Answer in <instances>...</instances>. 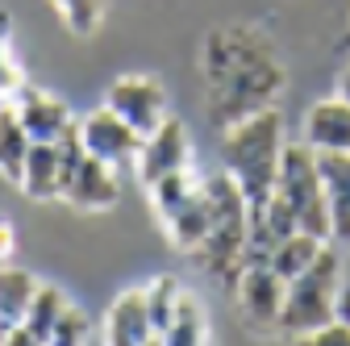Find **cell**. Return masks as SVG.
<instances>
[{"label": "cell", "mask_w": 350, "mask_h": 346, "mask_svg": "<svg viewBox=\"0 0 350 346\" xmlns=\"http://www.w3.org/2000/svg\"><path fill=\"white\" fill-rule=\"evenodd\" d=\"M300 142H309L317 155H350V101L334 92L309 105L300 125Z\"/></svg>", "instance_id": "cell-13"}, {"label": "cell", "mask_w": 350, "mask_h": 346, "mask_svg": "<svg viewBox=\"0 0 350 346\" xmlns=\"http://www.w3.org/2000/svg\"><path fill=\"white\" fill-rule=\"evenodd\" d=\"M338 317L350 321V246H342V292H338Z\"/></svg>", "instance_id": "cell-26"}, {"label": "cell", "mask_w": 350, "mask_h": 346, "mask_svg": "<svg viewBox=\"0 0 350 346\" xmlns=\"http://www.w3.org/2000/svg\"><path fill=\"white\" fill-rule=\"evenodd\" d=\"M200 79H204L208 117L226 129L250 113L275 109L288 83V71L267 29L250 21H230V25H213L204 34Z\"/></svg>", "instance_id": "cell-1"}, {"label": "cell", "mask_w": 350, "mask_h": 346, "mask_svg": "<svg viewBox=\"0 0 350 346\" xmlns=\"http://www.w3.org/2000/svg\"><path fill=\"white\" fill-rule=\"evenodd\" d=\"M334 92H338V96H346V101H350V63H346V67H342V71H338V88H334Z\"/></svg>", "instance_id": "cell-28"}, {"label": "cell", "mask_w": 350, "mask_h": 346, "mask_svg": "<svg viewBox=\"0 0 350 346\" xmlns=\"http://www.w3.org/2000/svg\"><path fill=\"white\" fill-rule=\"evenodd\" d=\"M117 200H121L117 167L88 155L79 142V125H75L63 138V204H71L79 213H105Z\"/></svg>", "instance_id": "cell-6"}, {"label": "cell", "mask_w": 350, "mask_h": 346, "mask_svg": "<svg viewBox=\"0 0 350 346\" xmlns=\"http://www.w3.org/2000/svg\"><path fill=\"white\" fill-rule=\"evenodd\" d=\"M79 142H83V150L88 155H96V159H105L109 167H117V171H134V163H138V150H142V134L129 121H121L113 109H92L88 117H79Z\"/></svg>", "instance_id": "cell-9"}, {"label": "cell", "mask_w": 350, "mask_h": 346, "mask_svg": "<svg viewBox=\"0 0 350 346\" xmlns=\"http://www.w3.org/2000/svg\"><path fill=\"white\" fill-rule=\"evenodd\" d=\"M238 292V313L254 334H280V317H284V300H288V280L271 267V263H246L234 280Z\"/></svg>", "instance_id": "cell-7"}, {"label": "cell", "mask_w": 350, "mask_h": 346, "mask_svg": "<svg viewBox=\"0 0 350 346\" xmlns=\"http://www.w3.org/2000/svg\"><path fill=\"white\" fill-rule=\"evenodd\" d=\"M67 309H71V296L63 288H55V284H42L38 296H33V305H29L25 325L9 330L0 342H9V346H25V342L29 346H46V342H55V330H59Z\"/></svg>", "instance_id": "cell-14"}, {"label": "cell", "mask_w": 350, "mask_h": 346, "mask_svg": "<svg viewBox=\"0 0 350 346\" xmlns=\"http://www.w3.org/2000/svg\"><path fill=\"white\" fill-rule=\"evenodd\" d=\"M180 296H184V284L175 280V276H159L146 284V305H150V321H154V338L163 342L171 317H175V305H180Z\"/></svg>", "instance_id": "cell-21"}, {"label": "cell", "mask_w": 350, "mask_h": 346, "mask_svg": "<svg viewBox=\"0 0 350 346\" xmlns=\"http://www.w3.org/2000/svg\"><path fill=\"white\" fill-rule=\"evenodd\" d=\"M338 292H342V254L334 250V242H325V250L313 258V263L296 280H288L280 334L292 338V342H304L321 325H329L338 317Z\"/></svg>", "instance_id": "cell-4"}, {"label": "cell", "mask_w": 350, "mask_h": 346, "mask_svg": "<svg viewBox=\"0 0 350 346\" xmlns=\"http://www.w3.org/2000/svg\"><path fill=\"white\" fill-rule=\"evenodd\" d=\"M105 109H113L121 121H129L142 138L154 134L171 117L167 113V88L150 75H117L105 88Z\"/></svg>", "instance_id": "cell-8"}, {"label": "cell", "mask_w": 350, "mask_h": 346, "mask_svg": "<svg viewBox=\"0 0 350 346\" xmlns=\"http://www.w3.org/2000/svg\"><path fill=\"white\" fill-rule=\"evenodd\" d=\"M29 150H33V138L25 134V125L17 117L13 101H5V105H0V180L21 184Z\"/></svg>", "instance_id": "cell-18"}, {"label": "cell", "mask_w": 350, "mask_h": 346, "mask_svg": "<svg viewBox=\"0 0 350 346\" xmlns=\"http://www.w3.org/2000/svg\"><path fill=\"white\" fill-rule=\"evenodd\" d=\"M79 342H100V338H96L92 317H88L79 305H71V309L63 313L59 330H55V346H79Z\"/></svg>", "instance_id": "cell-23"}, {"label": "cell", "mask_w": 350, "mask_h": 346, "mask_svg": "<svg viewBox=\"0 0 350 346\" xmlns=\"http://www.w3.org/2000/svg\"><path fill=\"white\" fill-rule=\"evenodd\" d=\"M17 188L38 204L63 200V142H33Z\"/></svg>", "instance_id": "cell-15"}, {"label": "cell", "mask_w": 350, "mask_h": 346, "mask_svg": "<svg viewBox=\"0 0 350 346\" xmlns=\"http://www.w3.org/2000/svg\"><path fill=\"white\" fill-rule=\"evenodd\" d=\"M100 342H109V346L159 342L154 338V321H150V305H146V288H129V292L113 296V305L105 313V325H100Z\"/></svg>", "instance_id": "cell-12"}, {"label": "cell", "mask_w": 350, "mask_h": 346, "mask_svg": "<svg viewBox=\"0 0 350 346\" xmlns=\"http://www.w3.org/2000/svg\"><path fill=\"white\" fill-rule=\"evenodd\" d=\"M321 180L329 200V242L350 246V155H321Z\"/></svg>", "instance_id": "cell-16"}, {"label": "cell", "mask_w": 350, "mask_h": 346, "mask_svg": "<svg viewBox=\"0 0 350 346\" xmlns=\"http://www.w3.org/2000/svg\"><path fill=\"white\" fill-rule=\"evenodd\" d=\"M204 196H208V226L200 246L192 250V263L213 276V280H238V271L246 267V254H250V200L242 196V188L234 184V176L221 171H208L204 176Z\"/></svg>", "instance_id": "cell-3"}, {"label": "cell", "mask_w": 350, "mask_h": 346, "mask_svg": "<svg viewBox=\"0 0 350 346\" xmlns=\"http://www.w3.org/2000/svg\"><path fill=\"white\" fill-rule=\"evenodd\" d=\"M163 342H167V346H200V342H208L204 305H200V300H196L188 288H184V296H180V305H175V317H171Z\"/></svg>", "instance_id": "cell-20"}, {"label": "cell", "mask_w": 350, "mask_h": 346, "mask_svg": "<svg viewBox=\"0 0 350 346\" xmlns=\"http://www.w3.org/2000/svg\"><path fill=\"white\" fill-rule=\"evenodd\" d=\"M21 88H25V75H21V67H17V59L9 51V42L0 38V105L13 101Z\"/></svg>", "instance_id": "cell-24"}, {"label": "cell", "mask_w": 350, "mask_h": 346, "mask_svg": "<svg viewBox=\"0 0 350 346\" xmlns=\"http://www.w3.org/2000/svg\"><path fill=\"white\" fill-rule=\"evenodd\" d=\"M309 346H350V321L346 317H334L329 325H321L317 334L304 338Z\"/></svg>", "instance_id": "cell-25"}, {"label": "cell", "mask_w": 350, "mask_h": 346, "mask_svg": "<svg viewBox=\"0 0 350 346\" xmlns=\"http://www.w3.org/2000/svg\"><path fill=\"white\" fill-rule=\"evenodd\" d=\"M13 254H17V230L0 222V263H13Z\"/></svg>", "instance_id": "cell-27"}, {"label": "cell", "mask_w": 350, "mask_h": 346, "mask_svg": "<svg viewBox=\"0 0 350 346\" xmlns=\"http://www.w3.org/2000/svg\"><path fill=\"white\" fill-rule=\"evenodd\" d=\"M38 288H42V280L33 271L0 263V338H5L9 330H17V325H25Z\"/></svg>", "instance_id": "cell-17"}, {"label": "cell", "mask_w": 350, "mask_h": 346, "mask_svg": "<svg viewBox=\"0 0 350 346\" xmlns=\"http://www.w3.org/2000/svg\"><path fill=\"white\" fill-rule=\"evenodd\" d=\"M325 250V238H317V234H304V230H296V234H288V238H280L275 246H271V254H267V263L284 276V280H296L304 267L313 263V258Z\"/></svg>", "instance_id": "cell-19"}, {"label": "cell", "mask_w": 350, "mask_h": 346, "mask_svg": "<svg viewBox=\"0 0 350 346\" xmlns=\"http://www.w3.org/2000/svg\"><path fill=\"white\" fill-rule=\"evenodd\" d=\"M59 21L67 25V34L75 38H92L105 21V0H51Z\"/></svg>", "instance_id": "cell-22"}, {"label": "cell", "mask_w": 350, "mask_h": 346, "mask_svg": "<svg viewBox=\"0 0 350 346\" xmlns=\"http://www.w3.org/2000/svg\"><path fill=\"white\" fill-rule=\"evenodd\" d=\"M13 109H17L25 134L33 142H63L71 129L79 125L59 96H51L46 88H33V83H25V88L13 96Z\"/></svg>", "instance_id": "cell-11"}, {"label": "cell", "mask_w": 350, "mask_h": 346, "mask_svg": "<svg viewBox=\"0 0 350 346\" xmlns=\"http://www.w3.org/2000/svg\"><path fill=\"white\" fill-rule=\"evenodd\" d=\"M288 138H284V117L280 109H262L250 113L234 125L221 129V163L250 200V217H258L267 209L275 180H280V163H284Z\"/></svg>", "instance_id": "cell-2"}, {"label": "cell", "mask_w": 350, "mask_h": 346, "mask_svg": "<svg viewBox=\"0 0 350 346\" xmlns=\"http://www.w3.org/2000/svg\"><path fill=\"white\" fill-rule=\"evenodd\" d=\"M150 196V209L163 226V234L171 238L175 250L192 254L204 238V226H208V196H204V176L196 171H175V176H163L159 184L146 188Z\"/></svg>", "instance_id": "cell-5"}, {"label": "cell", "mask_w": 350, "mask_h": 346, "mask_svg": "<svg viewBox=\"0 0 350 346\" xmlns=\"http://www.w3.org/2000/svg\"><path fill=\"white\" fill-rule=\"evenodd\" d=\"M192 167V138H188V125L180 117H167L154 134L142 138V150H138V180L142 188L159 184L163 176H175V171H188Z\"/></svg>", "instance_id": "cell-10"}]
</instances>
